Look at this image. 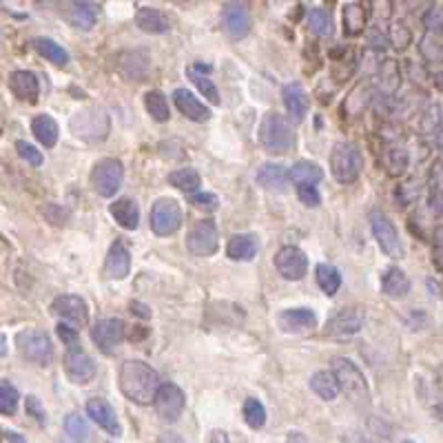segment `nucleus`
<instances>
[{
  "label": "nucleus",
  "instance_id": "nucleus-16",
  "mask_svg": "<svg viewBox=\"0 0 443 443\" xmlns=\"http://www.w3.org/2000/svg\"><path fill=\"white\" fill-rule=\"evenodd\" d=\"M52 310L58 317L71 321L76 326H87L89 323L87 302L82 297H78V295H60V297H56L52 304Z\"/></svg>",
  "mask_w": 443,
  "mask_h": 443
},
{
  "label": "nucleus",
  "instance_id": "nucleus-28",
  "mask_svg": "<svg viewBox=\"0 0 443 443\" xmlns=\"http://www.w3.org/2000/svg\"><path fill=\"white\" fill-rule=\"evenodd\" d=\"M109 213L113 215V220L126 231H135L140 224V209H137L135 200L131 198H120L109 206Z\"/></svg>",
  "mask_w": 443,
  "mask_h": 443
},
{
  "label": "nucleus",
  "instance_id": "nucleus-34",
  "mask_svg": "<svg viewBox=\"0 0 443 443\" xmlns=\"http://www.w3.org/2000/svg\"><path fill=\"white\" fill-rule=\"evenodd\" d=\"M137 63H149L144 58V54L140 52H126L122 54L120 58H117V67H120V71L129 78V80H135V82H142L144 78H146V71H142V69H137Z\"/></svg>",
  "mask_w": 443,
  "mask_h": 443
},
{
  "label": "nucleus",
  "instance_id": "nucleus-25",
  "mask_svg": "<svg viewBox=\"0 0 443 443\" xmlns=\"http://www.w3.org/2000/svg\"><path fill=\"white\" fill-rule=\"evenodd\" d=\"M135 25L146 34H166L171 29L169 16L157 7H142L135 16Z\"/></svg>",
  "mask_w": 443,
  "mask_h": 443
},
{
  "label": "nucleus",
  "instance_id": "nucleus-3",
  "mask_svg": "<svg viewBox=\"0 0 443 443\" xmlns=\"http://www.w3.org/2000/svg\"><path fill=\"white\" fill-rule=\"evenodd\" d=\"M363 169V155L357 144L337 142L330 151V173L337 182L350 184L359 177Z\"/></svg>",
  "mask_w": 443,
  "mask_h": 443
},
{
  "label": "nucleus",
  "instance_id": "nucleus-54",
  "mask_svg": "<svg viewBox=\"0 0 443 443\" xmlns=\"http://www.w3.org/2000/svg\"><path fill=\"white\" fill-rule=\"evenodd\" d=\"M0 352H3V337H0Z\"/></svg>",
  "mask_w": 443,
  "mask_h": 443
},
{
  "label": "nucleus",
  "instance_id": "nucleus-30",
  "mask_svg": "<svg viewBox=\"0 0 443 443\" xmlns=\"http://www.w3.org/2000/svg\"><path fill=\"white\" fill-rule=\"evenodd\" d=\"M321 177H323L321 166L310 160H299L288 169V180H293L297 186H302V184L315 186L317 182H321Z\"/></svg>",
  "mask_w": 443,
  "mask_h": 443
},
{
  "label": "nucleus",
  "instance_id": "nucleus-29",
  "mask_svg": "<svg viewBox=\"0 0 443 443\" xmlns=\"http://www.w3.org/2000/svg\"><path fill=\"white\" fill-rule=\"evenodd\" d=\"M32 131L36 135V140L41 142L47 149H52L58 142V135H60V129H58V122L54 120L52 115L41 113L32 120Z\"/></svg>",
  "mask_w": 443,
  "mask_h": 443
},
{
  "label": "nucleus",
  "instance_id": "nucleus-21",
  "mask_svg": "<svg viewBox=\"0 0 443 443\" xmlns=\"http://www.w3.org/2000/svg\"><path fill=\"white\" fill-rule=\"evenodd\" d=\"M173 100H175L177 109H180V113L186 115L193 122H206L211 117L209 106H206L200 98H195L191 91H186V89H175Z\"/></svg>",
  "mask_w": 443,
  "mask_h": 443
},
{
  "label": "nucleus",
  "instance_id": "nucleus-50",
  "mask_svg": "<svg viewBox=\"0 0 443 443\" xmlns=\"http://www.w3.org/2000/svg\"><path fill=\"white\" fill-rule=\"evenodd\" d=\"M209 441H211V443H229V437H226L224 430H213Z\"/></svg>",
  "mask_w": 443,
  "mask_h": 443
},
{
  "label": "nucleus",
  "instance_id": "nucleus-4",
  "mask_svg": "<svg viewBox=\"0 0 443 443\" xmlns=\"http://www.w3.org/2000/svg\"><path fill=\"white\" fill-rule=\"evenodd\" d=\"M332 375L339 383V390L346 392L352 401L368 403L370 390H368L366 377H363V372L359 370L357 363L346 359V357H337L332 361Z\"/></svg>",
  "mask_w": 443,
  "mask_h": 443
},
{
  "label": "nucleus",
  "instance_id": "nucleus-24",
  "mask_svg": "<svg viewBox=\"0 0 443 443\" xmlns=\"http://www.w3.org/2000/svg\"><path fill=\"white\" fill-rule=\"evenodd\" d=\"M284 104H286V111L295 122H302L308 113V95L304 91V87L297 82H291L284 87Z\"/></svg>",
  "mask_w": 443,
  "mask_h": 443
},
{
  "label": "nucleus",
  "instance_id": "nucleus-12",
  "mask_svg": "<svg viewBox=\"0 0 443 443\" xmlns=\"http://www.w3.org/2000/svg\"><path fill=\"white\" fill-rule=\"evenodd\" d=\"M275 269L284 280L297 282L308 273V258L297 246H284L275 255Z\"/></svg>",
  "mask_w": 443,
  "mask_h": 443
},
{
  "label": "nucleus",
  "instance_id": "nucleus-45",
  "mask_svg": "<svg viewBox=\"0 0 443 443\" xmlns=\"http://www.w3.org/2000/svg\"><path fill=\"white\" fill-rule=\"evenodd\" d=\"M191 204L200 211L213 213V211H218L220 200H218V195H213V193H195V195H191Z\"/></svg>",
  "mask_w": 443,
  "mask_h": 443
},
{
  "label": "nucleus",
  "instance_id": "nucleus-37",
  "mask_svg": "<svg viewBox=\"0 0 443 443\" xmlns=\"http://www.w3.org/2000/svg\"><path fill=\"white\" fill-rule=\"evenodd\" d=\"M306 23H308V29L313 34L317 36H330L332 32V18L326 9L321 7H310L308 14H306Z\"/></svg>",
  "mask_w": 443,
  "mask_h": 443
},
{
  "label": "nucleus",
  "instance_id": "nucleus-52",
  "mask_svg": "<svg viewBox=\"0 0 443 443\" xmlns=\"http://www.w3.org/2000/svg\"><path fill=\"white\" fill-rule=\"evenodd\" d=\"M7 439H9V441H14V443H25L21 437L16 435V432H7Z\"/></svg>",
  "mask_w": 443,
  "mask_h": 443
},
{
  "label": "nucleus",
  "instance_id": "nucleus-27",
  "mask_svg": "<svg viewBox=\"0 0 443 443\" xmlns=\"http://www.w3.org/2000/svg\"><path fill=\"white\" fill-rule=\"evenodd\" d=\"M226 255L235 262H251L258 255V238L253 233L233 235L226 246Z\"/></svg>",
  "mask_w": 443,
  "mask_h": 443
},
{
  "label": "nucleus",
  "instance_id": "nucleus-33",
  "mask_svg": "<svg viewBox=\"0 0 443 443\" xmlns=\"http://www.w3.org/2000/svg\"><path fill=\"white\" fill-rule=\"evenodd\" d=\"M315 277H317V286L326 293L328 297H332L341 286V275L330 264H319L317 269H315Z\"/></svg>",
  "mask_w": 443,
  "mask_h": 443
},
{
  "label": "nucleus",
  "instance_id": "nucleus-2",
  "mask_svg": "<svg viewBox=\"0 0 443 443\" xmlns=\"http://www.w3.org/2000/svg\"><path fill=\"white\" fill-rule=\"evenodd\" d=\"M258 137H260V144L264 146V149L269 153H275V155L288 153V151H293V146H295V133H293L291 122L284 115L275 113V111L266 113L262 117Z\"/></svg>",
  "mask_w": 443,
  "mask_h": 443
},
{
  "label": "nucleus",
  "instance_id": "nucleus-44",
  "mask_svg": "<svg viewBox=\"0 0 443 443\" xmlns=\"http://www.w3.org/2000/svg\"><path fill=\"white\" fill-rule=\"evenodd\" d=\"M16 151H18V155H21L27 164H32V166H41L43 164V153L38 151L34 144H29L25 140H18L16 142Z\"/></svg>",
  "mask_w": 443,
  "mask_h": 443
},
{
  "label": "nucleus",
  "instance_id": "nucleus-13",
  "mask_svg": "<svg viewBox=\"0 0 443 443\" xmlns=\"http://www.w3.org/2000/svg\"><path fill=\"white\" fill-rule=\"evenodd\" d=\"M91 339L104 354H113L124 339V321L115 317L95 321L91 328Z\"/></svg>",
  "mask_w": 443,
  "mask_h": 443
},
{
  "label": "nucleus",
  "instance_id": "nucleus-35",
  "mask_svg": "<svg viewBox=\"0 0 443 443\" xmlns=\"http://www.w3.org/2000/svg\"><path fill=\"white\" fill-rule=\"evenodd\" d=\"M144 106L149 115L153 117L155 122H166L171 117V109H169V100L162 91H149L144 95Z\"/></svg>",
  "mask_w": 443,
  "mask_h": 443
},
{
  "label": "nucleus",
  "instance_id": "nucleus-49",
  "mask_svg": "<svg viewBox=\"0 0 443 443\" xmlns=\"http://www.w3.org/2000/svg\"><path fill=\"white\" fill-rule=\"evenodd\" d=\"M131 313L140 315V317H151V310L146 308L144 304H140V302H133V304H131Z\"/></svg>",
  "mask_w": 443,
  "mask_h": 443
},
{
  "label": "nucleus",
  "instance_id": "nucleus-19",
  "mask_svg": "<svg viewBox=\"0 0 443 443\" xmlns=\"http://www.w3.org/2000/svg\"><path fill=\"white\" fill-rule=\"evenodd\" d=\"M9 89L18 100L36 104L38 95H41V82H38V76L34 71H12L9 73Z\"/></svg>",
  "mask_w": 443,
  "mask_h": 443
},
{
  "label": "nucleus",
  "instance_id": "nucleus-48",
  "mask_svg": "<svg viewBox=\"0 0 443 443\" xmlns=\"http://www.w3.org/2000/svg\"><path fill=\"white\" fill-rule=\"evenodd\" d=\"M58 334H60V339L63 341H67L69 346L71 348H76V339H78V332L73 330V328H69L67 323H60V326H58Z\"/></svg>",
  "mask_w": 443,
  "mask_h": 443
},
{
  "label": "nucleus",
  "instance_id": "nucleus-36",
  "mask_svg": "<svg viewBox=\"0 0 443 443\" xmlns=\"http://www.w3.org/2000/svg\"><path fill=\"white\" fill-rule=\"evenodd\" d=\"M169 184L175 186V189L184 191V193H193V191L200 189L202 177L195 169H189V166H186V169H177V171L169 173Z\"/></svg>",
  "mask_w": 443,
  "mask_h": 443
},
{
  "label": "nucleus",
  "instance_id": "nucleus-51",
  "mask_svg": "<svg viewBox=\"0 0 443 443\" xmlns=\"http://www.w3.org/2000/svg\"><path fill=\"white\" fill-rule=\"evenodd\" d=\"M286 443H308V439L304 437L302 432H291L288 439H286Z\"/></svg>",
  "mask_w": 443,
  "mask_h": 443
},
{
  "label": "nucleus",
  "instance_id": "nucleus-47",
  "mask_svg": "<svg viewBox=\"0 0 443 443\" xmlns=\"http://www.w3.org/2000/svg\"><path fill=\"white\" fill-rule=\"evenodd\" d=\"M27 412L38 423H47V412H45V408L41 406V401H38L36 397H27Z\"/></svg>",
  "mask_w": 443,
  "mask_h": 443
},
{
  "label": "nucleus",
  "instance_id": "nucleus-55",
  "mask_svg": "<svg viewBox=\"0 0 443 443\" xmlns=\"http://www.w3.org/2000/svg\"><path fill=\"white\" fill-rule=\"evenodd\" d=\"M403 443H415V441H403Z\"/></svg>",
  "mask_w": 443,
  "mask_h": 443
},
{
  "label": "nucleus",
  "instance_id": "nucleus-8",
  "mask_svg": "<svg viewBox=\"0 0 443 443\" xmlns=\"http://www.w3.org/2000/svg\"><path fill=\"white\" fill-rule=\"evenodd\" d=\"M186 249L195 258H211L220 249V233L213 220H200L186 233Z\"/></svg>",
  "mask_w": 443,
  "mask_h": 443
},
{
  "label": "nucleus",
  "instance_id": "nucleus-40",
  "mask_svg": "<svg viewBox=\"0 0 443 443\" xmlns=\"http://www.w3.org/2000/svg\"><path fill=\"white\" fill-rule=\"evenodd\" d=\"M95 18H98V9L91 3H76L71 9V23L78 29H91L95 25Z\"/></svg>",
  "mask_w": 443,
  "mask_h": 443
},
{
  "label": "nucleus",
  "instance_id": "nucleus-9",
  "mask_svg": "<svg viewBox=\"0 0 443 443\" xmlns=\"http://www.w3.org/2000/svg\"><path fill=\"white\" fill-rule=\"evenodd\" d=\"M370 226H372V235L379 244V249L388 255V258H403V242L399 238V231L395 229V224L390 222V218L381 211H372L370 213Z\"/></svg>",
  "mask_w": 443,
  "mask_h": 443
},
{
  "label": "nucleus",
  "instance_id": "nucleus-22",
  "mask_svg": "<svg viewBox=\"0 0 443 443\" xmlns=\"http://www.w3.org/2000/svg\"><path fill=\"white\" fill-rule=\"evenodd\" d=\"M277 321L284 332H306V330L315 328L317 315L310 308H288V310L280 313Z\"/></svg>",
  "mask_w": 443,
  "mask_h": 443
},
{
  "label": "nucleus",
  "instance_id": "nucleus-41",
  "mask_svg": "<svg viewBox=\"0 0 443 443\" xmlns=\"http://www.w3.org/2000/svg\"><path fill=\"white\" fill-rule=\"evenodd\" d=\"M244 421L249 423L253 430H260L266 423V408L260 399L249 397L244 401Z\"/></svg>",
  "mask_w": 443,
  "mask_h": 443
},
{
  "label": "nucleus",
  "instance_id": "nucleus-18",
  "mask_svg": "<svg viewBox=\"0 0 443 443\" xmlns=\"http://www.w3.org/2000/svg\"><path fill=\"white\" fill-rule=\"evenodd\" d=\"M65 372L73 383H89L95 377V363L87 352L69 348V352L65 354Z\"/></svg>",
  "mask_w": 443,
  "mask_h": 443
},
{
  "label": "nucleus",
  "instance_id": "nucleus-26",
  "mask_svg": "<svg viewBox=\"0 0 443 443\" xmlns=\"http://www.w3.org/2000/svg\"><path fill=\"white\" fill-rule=\"evenodd\" d=\"M381 291L392 299H401L410 293V280L399 266H390L381 275Z\"/></svg>",
  "mask_w": 443,
  "mask_h": 443
},
{
  "label": "nucleus",
  "instance_id": "nucleus-23",
  "mask_svg": "<svg viewBox=\"0 0 443 443\" xmlns=\"http://www.w3.org/2000/svg\"><path fill=\"white\" fill-rule=\"evenodd\" d=\"M255 180L260 186H264L266 191H277L284 193L288 184V171L284 164H275V162H266L262 164L258 173H255Z\"/></svg>",
  "mask_w": 443,
  "mask_h": 443
},
{
  "label": "nucleus",
  "instance_id": "nucleus-31",
  "mask_svg": "<svg viewBox=\"0 0 443 443\" xmlns=\"http://www.w3.org/2000/svg\"><path fill=\"white\" fill-rule=\"evenodd\" d=\"M310 390H313L319 399H323V401L337 399V395L341 392L337 379H334V375H332V372H328V370L315 372V375L310 377Z\"/></svg>",
  "mask_w": 443,
  "mask_h": 443
},
{
  "label": "nucleus",
  "instance_id": "nucleus-38",
  "mask_svg": "<svg viewBox=\"0 0 443 443\" xmlns=\"http://www.w3.org/2000/svg\"><path fill=\"white\" fill-rule=\"evenodd\" d=\"M363 25H366V12H363L361 5L350 3L343 7V32L348 36H354L361 32Z\"/></svg>",
  "mask_w": 443,
  "mask_h": 443
},
{
  "label": "nucleus",
  "instance_id": "nucleus-11",
  "mask_svg": "<svg viewBox=\"0 0 443 443\" xmlns=\"http://www.w3.org/2000/svg\"><path fill=\"white\" fill-rule=\"evenodd\" d=\"M153 406H155V412L157 417L166 423H175L177 419L182 417V412L186 408V397L180 386H175V383H162L160 390H157V395L153 399Z\"/></svg>",
  "mask_w": 443,
  "mask_h": 443
},
{
  "label": "nucleus",
  "instance_id": "nucleus-53",
  "mask_svg": "<svg viewBox=\"0 0 443 443\" xmlns=\"http://www.w3.org/2000/svg\"><path fill=\"white\" fill-rule=\"evenodd\" d=\"M160 443H184L182 439H177V437H164Z\"/></svg>",
  "mask_w": 443,
  "mask_h": 443
},
{
  "label": "nucleus",
  "instance_id": "nucleus-14",
  "mask_svg": "<svg viewBox=\"0 0 443 443\" xmlns=\"http://www.w3.org/2000/svg\"><path fill=\"white\" fill-rule=\"evenodd\" d=\"M363 319H366V313L361 308H341L326 321V334H330V337H352L361 330Z\"/></svg>",
  "mask_w": 443,
  "mask_h": 443
},
{
  "label": "nucleus",
  "instance_id": "nucleus-6",
  "mask_svg": "<svg viewBox=\"0 0 443 443\" xmlns=\"http://www.w3.org/2000/svg\"><path fill=\"white\" fill-rule=\"evenodd\" d=\"M71 129L78 137L89 142H102L109 133V115L100 106H89L71 117Z\"/></svg>",
  "mask_w": 443,
  "mask_h": 443
},
{
  "label": "nucleus",
  "instance_id": "nucleus-5",
  "mask_svg": "<svg viewBox=\"0 0 443 443\" xmlns=\"http://www.w3.org/2000/svg\"><path fill=\"white\" fill-rule=\"evenodd\" d=\"M16 348L21 357L27 361H34L38 366H49L54 359V346L49 334L36 328H27L16 334Z\"/></svg>",
  "mask_w": 443,
  "mask_h": 443
},
{
  "label": "nucleus",
  "instance_id": "nucleus-17",
  "mask_svg": "<svg viewBox=\"0 0 443 443\" xmlns=\"http://www.w3.org/2000/svg\"><path fill=\"white\" fill-rule=\"evenodd\" d=\"M87 415L91 417L104 432H109V435H113V437L122 435V426H120V421H117L115 410L106 399H102V397L89 399L87 401Z\"/></svg>",
  "mask_w": 443,
  "mask_h": 443
},
{
  "label": "nucleus",
  "instance_id": "nucleus-10",
  "mask_svg": "<svg viewBox=\"0 0 443 443\" xmlns=\"http://www.w3.org/2000/svg\"><path fill=\"white\" fill-rule=\"evenodd\" d=\"M182 226V209L173 198H160L151 209V229L160 238H169Z\"/></svg>",
  "mask_w": 443,
  "mask_h": 443
},
{
  "label": "nucleus",
  "instance_id": "nucleus-46",
  "mask_svg": "<svg viewBox=\"0 0 443 443\" xmlns=\"http://www.w3.org/2000/svg\"><path fill=\"white\" fill-rule=\"evenodd\" d=\"M297 198L302 200V204L310 206V209H315V206L321 204V198H319L317 189H315V186H308V184L297 186Z\"/></svg>",
  "mask_w": 443,
  "mask_h": 443
},
{
  "label": "nucleus",
  "instance_id": "nucleus-43",
  "mask_svg": "<svg viewBox=\"0 0 443 443\" xmlns=\"http://www.w3.org/2000/svg\"><path fill=\"white\" fill-rule=\"evenodd\" d=\"M65 430H67L69 439H71L73 443H84L87 441L89 428H87V421L80 415H69L65 419Z\"/></svg>",
  "mask_w": 443,
  "mask_h": 443
},
{
  "label": "nucleus",
  "instance_id": "nucleus-15",
  "mask_svg": "<svg viewBox=\"0 0 443 443\" xmlns=\"http://www.w3.org/2000/svg\"><path fill=\"white\" fill-rule=\"evenodd\" d=\"M222 25H224V32L229 34L235 41L240 38L249 36L251 32V12L246 9V5L240 3H226L222 7Z\"/></svg>",
  "mask_w": 443,
  "mask_h": 443
},
{
  "label": "nucleus",
  "instance_id": "nucleus-42",
  "mask_svg": "<svg viewBox=\"0 0 443 443\" xmlns=\"http://www.w3.org/2000/svg\"><path fill=\"white\" fill-rule=\"evenodd\" d=\"M18 401H21V395H18L14 383L0 379V415H14Z\"/></svg>",
  "mask_w": 443,
  "mask_h": 443
},
{
  "label": "nucleus",
  "instance_id": "nucleus-20",
  "mask_svg": "<svg viewBox=\"0 0 443 443\" xmlns=\"http://www.w3.org/2000/svg\"><path fill=\"white\" fill-rule=\"evenodd\" d=\"M131 271V253L122 242H115L104 260V277L106 280H124Z\"/></svg>",
  "mask_w": 443,
  "mask_h": 443
},
{
  "label": "nucleus",
  "instance_id": "nucleus-32",
  "mask_svg": "<svg viewBox=\"0 0 443 443\" xmlns=\"http://www.w3.org/2000/svg\"><path fill=\"white\" fill-rule=\"evenodd\" d=\"M34 49L41 56H45L49 63H54L58 67H65L69 63V54L63 45H58L52 38H34Z\"/></svg>",
  "mask_w": 443,
  "mask_h": 443
},
{
  "label": "nucleus",
  "instance_id": "nucleus-7",
  "mask_svg": "<svg viewBox=\"0 0 443 443\" xmlns=\"http://www.w3.org/2000/svg\"><path fill=\"white\" fill-rule=\"evenodd\" d=\"M124 182V166L115 157H102L91 171V186L102 198H113Z\"/></svg>",
  "mask_w": 443,
  "mask_h": 443
},
{
  "label": "nucleus",
  "instance_id": "nucleus-39",
  "mask_svg": "<svg viewBox=\"0 0 443 443\" xmlns=\"http://www.w3.org/2000/svg\"><path fill=\"white\" fill-rule=\"evenodd\" d=\"M186 76H189L191 80H193V84L204 93V98H209L213 104H220V93H218V89H215V84H213V80H211L209 76H204L198 67H189V69H186Z\"/></svg>",
  "mask_w": 443,
  "mask_h": 443
},
{
  "label": "nucleus",
  "instance_id": "nucleus-1",
  "mask_svg": "<svg viewBox=\"0 0 443 443\" xmlns=\"http://www.w3.org/2000/svg\"><path fill=\"white\" fill-rule=\"evenodd\" d=\"M160 375L144 363L142 359H126L120 368V390L122 395L140 406L153 403L157 390H160Z\"/></svg>",
  "mask_w": 443,
  "mask_h": 443
}]
</instances>
